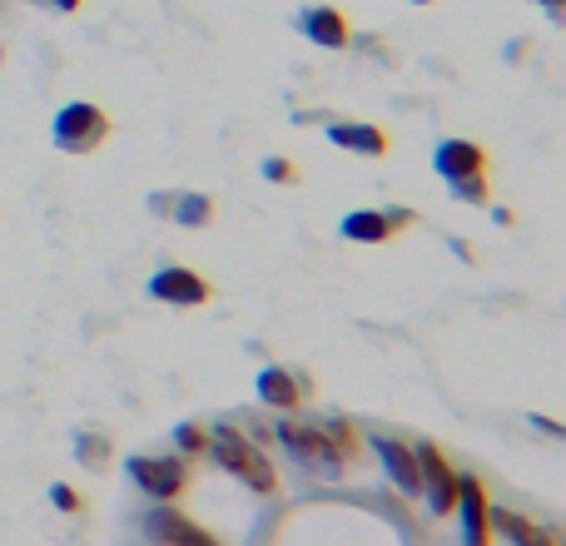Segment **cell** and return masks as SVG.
<instances>
[{"label": "cell", "instance_id": "cell-1", "mask_svg": "<svg viewBox=\"0 0 566 546\" xmlns=\"http://www.w3.org/2000/svg\"><path fill=\"white\" fill-rule=\"evenodd\" d=\"M204 452L224 467V472H234L244 487H254L259 497H269L274 487H279V472H274V462L259 452V442H249L239 427H209L204 432Z\"/></svg>", "mask_w": 566, "mask_h": 546}, {"label": "cell", "instance_id": "cell-2", "mask_svg": "<svg viewBox=\"0 0 566 546\" xmlns=\"http://www.w3.org/2000/svg\"><path fill=\"white\" fill-rule=\"evenodd\" d=\"M105 135H110V120H105V110L90 105V100H70V105H60L55 120H50V139H55V149H65V154H90V149L105 144Z\"/></svg>", "mask_w": 566, "mask_h": 546}, {"label": "cell", "instance_id": "cell-3", "mask_svg": "<svg viewBox=\"0 0 566 546\" xmlns=\"http://www.w3.org/2000/svg\"><path fill=\"white\" fill-rule=\"evenodd\" d=\"M130 482L154 502H174L189 487L184 457H130Z\"/></svg>", "mask_w": 566, "mask_h": 546}, {"label": "cell", "instance_id": "cell-4", "mask_svg": "<svg viewBox=\"0 0 566 546\" xmlns=\"http://www.w3.org/2000/svg\"><path fill=\"white\" fill-rule=\"evenodd\" d=\"M413 452H418L423 497H427V507H432V517H447V512H452V502H457V472H452V462H447L432 442H418Z\"/></svg>", "mask_w": 566, "mask_h": 546}, {"label": "cell", "instance_id": "cell-5", "mask_svg": "<svg viewBox=\"0 0 566 546\" xmlns=\"http://www.w3.org/2000/svg\"><path fill=\"white\" fill-rule=\"evenodd\" d=\"M144 537L154 546H219L199 522H189L179 507L169 502H154V512L144 517Z\"/></svg>", "mask_w": 566, "mask_h": 546}, {"label": "cell", "instance_id": "cell-6", "mask_svg": "<svg viewBox=\"0 0 566 546\" xmlns=\"http://www.w3.org/2000/svg\"><path fill=\"white\" fill-rule=\"evenodd\" d=\"M279 442L293 452V457H303L308 467H323V472H338L343 467V452L333 447V437L323 432V427H298V422H279Z\"/></svg>", "mask_w": 566, "mask_h": 546}, {"label": "cell", "instance_id": "cell-7", "mask_svg": "<svg viewBox=\"0 0 566 546\" xmlns=\"http://www.w3.org/2000/svg\"><path fill=\"white\" fill-rule=\"evenodd\" d=\"M373 457L383 462V472L393 477V487L403 497H423V472H418V452L408 442H393V437H373Z\"/></svg>", "mask_w": 566, "mask_h": 546}, {"label": "cell", "instance_id": "cell-8", "mask_svg": "<svg viewBox=\"0 0 566 546\" xmlns=\"http://www.w3.org/2000/svg\"><path fill=\"white\" fill-rule=\"evenodd\" d=\"M149 298H159V303H174V308H199V303H209V283L199 278L194 269H159L149 278Z\"/></svg>", "mask_w": 566, "mask_h": 546}, {"label": "cell", "instance_id": "cell-9", "mask_svg": "<svg viewBox=\"0 0 566 546\" xmlns=\"http://www.w3.org/2000/svg\"><path fill=\"white\" fill-rule=\"evenodd\" d=\"M457 522H462V542L467 546H487L492 527H487V492L477 477H457Z\"/></svg>", "mask_w": 566, "mask_h": 546}, {"label": "cell", "instance_id": "cell-10", "mask_svg": "<svg viewBox=\"0 0 566 546\" xmlns=\"http://www.w3.org/2000/svg\"><path fill=\"white\" fill-rule=\"evenodd\" d=\"M432 164H437L442 179H472V174H487V154H482V144H472V139H442V144L432 149Z\"/></svg>", "mask_w": 566, "mask_h": 546}, {"label": "cell", "instance_id": "cell-11", "mask_svg": "<svg viewBox=\"0 0 566 546\" xmlns=\"http://www.w3.org/2000/svg\"><path fill=\"white\" fill-rule=\"evenodd\" d=\"M298 30H303L318 50H343V45H348V20H343L338 5H308V10L298 15Z\"/></svg>", "mask_w": 566, "mask_h": 546}, {"label": "cell", "instance_id": "cell-12", "mask_svg": "<svg viewBox=\"0 0 566 546\" xmlns=\"http://www.w3.org/2000/svg\"><path fill=\"white\" fill-rule=\"evenodd\" d=\"M487 527L502 532L512 546H557L552 532H542L537 522H527L522 512H507V507H487Z\"/></svg>", "mask_w": 566, "mask_h": 546}, {"label": "cell", "instance_id": "cell-13", "mask_svg": "<svg viewBox=\"0 0 566 546\" xmlns=\"http://www.w3.org/2000/svg\"><path fill=\"white\" fill-rule=\"evenodd\" d=\"M254 393H259L264 408H274V412H293L303 403V383H293V373H283V368H264L254 378Z\"/></svg>", "mask_w": 566, "mask_h": 546}, {"label": "cell", "instance_id": "cell-14", "mask_svg": "<svg viewBox=\"0 0 566 546\" xmlns=\"http://www.w3.org/2000/svg\"><path fill=\"white\" fill-rule=\"evenodd\" d=\"M328 139L338 144V149H353V154H388V135L378 130V125H358V120H333L328 125Z\"/></svg>", "mask_w": 566, "mask_h": 546}, {"label": "cell", "instance_id": "cell-15", "mask_svg": "<svg viewBox=\"0 0 566 546\" xmlns=\"http://www.w3.org/2000/svg\"><path fill=\"white\" fill-rule=\"evenodd\" d=\"M338 234H343L348 244H383V239H388L393 229H388L383 209H353V214H343Z\"/></svg>", "mask_w": 566, "mask_h": 546}, {"label": "cell", "instance_id": "cell-16", "mask_svg": "<svg viewBox=\"0 0 566 546\" xmlns=\"http://www.w3.org/2000/svg\"><path fill=\"white\" fill-rule=\"evenodd\" d=\"M154 209H169L179 224H189V229H199V224H209L214 219V204L204 199V194H174V199H154Z\"/></svg>", "mask_w": 566, "mask_h": 546}, {"label": "cell", "instance_id": "cell-17", "mask_svg": "<svg viewBox=\"0 0 566 546\" xmlns=\"http://www.w3.org/2000/svg\"><path fill=\"white\" fill-rule=\"evenodd\" d=\"M75 452H80L85 467H105V462H110V442H105L100 432H80V437H75Z\"/></svg>", "mask_w": 566, "mask_h": 546}, {"label": "cell", "instance_id": "cell-18", "mask_svg": "<svg viewBox=\"0 0 566 546\" xmlns=\"http://www.w3.org/2000/svg\"><path fill=\"white\" fill-rule=\"evenodd\" d=\"M447 189H452V199H462V204H482V199H487V179H482V174H472V179H447Z\"/></svg>", "mask_w": 566, "mask_h": 546}, {"label": "cell", "instance_id": "cell-19", "mask_svg": "<svg viewBox=\"0 0 566 546\" xmlns=\"http://www.w3.org/2000/svg\"><path fill=\"white\" fill-rule=\"evenodd\" d=\"M174 447H179L184 457H199V452H204V427H194V422H184V427L174 432Z\"/></svg>", "mask_w": 566, "mask_h": 546}, {"label": "cell", "instance_id": "cell-20", "mask_svg": "<svg viewBox=\"0 0 566 546\" xmlns=\"http://www.w3.org/2000/svg\"><path fill=\"white\" fill-rule=\"evenodd\" d=\"M264 179H274V184H293V179H298V164H293V159H279V154H269V159H264Z\"/></svg>", "mask_w": 566, "mask_h": 546}, {"label": "cell", "instance_id": "cell-21", "mask_svg": "<svg viewBox=\"0 0 566 546\" xmlns=\"http://www.w3.org/2000/svg\"><path fill=\"white\" fill-rule=\"evenodd\" d=\"M50 502H55L60 512H80V497H75V487H65V482L50 487Z\"/></svg>", "mask_w": 566, "mask_h": 546}, {"label": "cell", "instance_id": "cell-22", "mask_svg": "<svg viewBox=\"0 0 566 546\" xmlns=\"http://www.w3.org/2000/svg\"><path fill=\"white\" fill-rule=\"evenodd\" d=\"M383 219H388V229H408V224H418L413 209H383Z\"/></svg>", "mask_w": 566, "mask_h": 546}, {"label": "cell", "instance_id": "cell-23", "mask_svg": "<svg viewBox=\"0 0 566 546\" xmlns=\"http://www.w3.org/2000/svg\"><path fill=\"white\" fill-rule=\"evenodd\" d=\"M50 5H55V10H80L85 0H50Z\"/></svg>", "mask_w": 566, "mask_h": 546}, {"label": "cell", "instance_id": "cell-24", "mask_svg": "<svg viewBox=\"0 0 566 546\" xmlns=\"http://www.w3.org/2000/svg\"><path fill=\"white\" fill-rule=\"evenodd\" d=\"M542 5H547V10H552V15H562V0H542Z\"/></svg>", "mask_w": 566, "mask_h": 546}, {"label": "cell", "instance_id": "cell-25", "mask_svg": "<svg viewBox=\"0 0 566 546\" xmlns=\"http://www.w3.org/2000/svg\"><path fill=\"white\" fill-rule=\"evenodd\" d=\"M413 5H432V0H413Z\"/></svg>", "mask_w": 566, "mask_h": 546}, {"label": "cell", "instance_id": "cell-26", "mask_svg": "<svg viewBox=\"0 0 566 546\" xmlns=\"http://www.w3.org/2000/svg\"><path fill=\"white\" fill-rule=\"evenodd\" d=\"M0 55H5V50H0Z\"/></svg>", "mask_w": 566, "mask_h": 546}]
</instances>
